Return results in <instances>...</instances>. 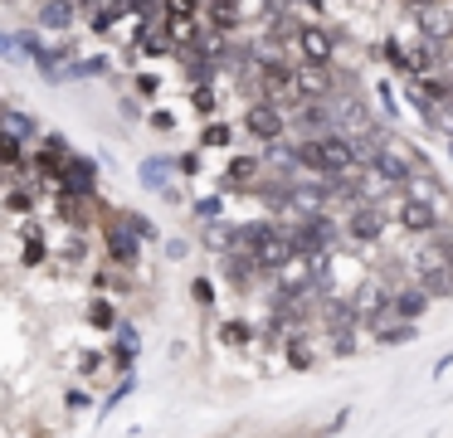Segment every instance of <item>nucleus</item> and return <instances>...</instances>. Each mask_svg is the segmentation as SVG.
<instances>
[{"label":"nucleus","instance_id":"f3484780","mask_svg":"<svg viewBox=\"0 0 453 438\" xmlns=\"http://www.w3.org/2000/svg\"><path fill=\"white\" fill-rule=\"evenodd\" d=\"M44 258H50V249H44V229H40V219H30L25 234H20V263L25 268H40Z\"/></svg>","mask_w":453,"mask_h":438},{"label":"nucleus","instance_id":"c85d7f7f","mask_svg":"<svg viewBox=\"0 0 453 438\" xmlns=\"http://www.w3.org/2000/svg\"><path fill=\"white\" fill-rule=\"evenodd\" d=\"M190 297H196L200 307H215V302H219V292H215V278H196V282H190Z\"/></svg>","mask_w":453,"mask_h":438},{"label":"nucleus","instance_id":"58836bf2","mask_svg":"<svg viewBox=\"0 0 453 438\" xmlns=\"http://www.w3.org/2000/svg\"><path fill=\"white\" fill-rule=\"evenodd\" d=\"M11 54H20V39H15V35H0V58H11Z\"/></svg>","mask_w":453,"mask_h":438},{"label":"nucleus","instance_id":"b1692460","mask_svg":"<svg viewBox=\"0 0 453 438\" xmlns=\"http://www.w3.org/2000/svg\"><path fill=\"white\" fill-rule=\"evenodd\" d=\"M161 10H166V19L171 25H180V19H200V0H161Z\"/></svg>","mask_w":453,"mask_h":438},{"label":"nucleus","instance_id":"9d476101","mask_svg":"<svg viewBox=\"0 0 453 438\" xmlns=\"http://www.w3.org/2000/svg\"><path fill=\"white\" fill-rule=\"evenodd\" d=\"M59 185H64V190H73V195H88V200H93V195H98V161H88V156H73V151H69Z\"/></svg>","mask_w":453,"mask_h":438},{"label":"nucleus","instance_id":"ea45409f","mask_svg":"<svg viewBox=\"0 0 453 438\" xmlns=\"http://www.w3.org/2000/svg\"><path fill=\"white\" fill-rule=\"evenodd\" d=\"M64 404H69V409H88V395H83V389H69V395H64Z\"/></svg>","mask_w":453,"mask_h":438},{"label":"nucleus","instance_id":"cd10ccee","mask_svg":"<svg viewBox=\"0 0 453 438\" xmlns=\"http://www.w3.org/2000/svg\"><path fill=\"white\" fill-rule=\"evenodd\" d=\"M190 107H196V112H205V117H215V88L210 83H196V93H190Z\"/></svg>","mask_w":453,"mask_h":438},{"label":"nucleus","instance_id":"20e7f679","mask_svg":"<svg viewBox=\"0 0 453 438\" xmlns=\"http://www.w3.org/2000/svg\"><path fill=\"white\" fill-rule=\"evenodd\" d=\"M103 249H108L112 268H137L142 263V234L132 229L127 219H112V224H103Z\"/></svg>","mask_w":453,"mask_h":438},{"label":"nucleus","instance_id":"aec40b11","mask_svg":"<svg viewBox=\"0 0 453 438\" xmlns=\"http://www.w3.org/2000/svg\"><path fill=\"white\" fill-rule=\"evenodd\" d=\"M215 336H219V346H234V350H249V346H254V327H249V321L244 317H229V321H219V331H215Z\"/></svg>","mask_w":453,"mask_h":438},{"label":"nucleus","instance_id":"473e14b6","mask_svg":"<svg viewBox=\"0 0 453 438\" xmlns=\"http://www.w3.org/2000/svg\"><path fill=\"white\" fill-rule=\"evenodd\" d=\"M176 171H180V181H190V175H200V151H186V156H176Z\"/></svg>","mask_w":453,"mask_h":438},{"label":"nucleus","instance_id":"a211bd4d","mask_svg":"<svg viewBox=\"0 0 453 438\" xmlns=\"http://www.w3.org/2000/svg\"><path fill=\"white\" fill-rule=\"evenodd\" d=\"M0 132H11V136H20V142H30V136H40V122H35L30 112H20V107L0 103Z\"/></svg>","mask_w":453,"mask_h":438},{"label":"nucleus","instance_id":"423d86ee","mask_svg":"<svg viewBox=\"0 0 453 438\" xmlns=\"http://www.w3.org/2000/svg\"><path fill=\"white\" fill-rule=\"evenodd\" d=\"M395 219H400V229H410V234H434V229L443 224V214L434 210L429 200H419V195L400 190V204H395Z\"/></svg>","mask_w":453,"mask_h":438},{"label":"nucleus","instance_id":"4468645a","mask_svg":"<svg viewBox=\"0 0 453 438\" xmlns=\"http://www.w3.org/2000/svg\"><path fill=\"white\" fill-rule=\"evenodd\" d=\"M283 360H288V370H312V365H317V341H312V331H293V336L283 341Z\"/></svg>","mask_w":453,"mask_h":438},{"label":"nucleus","instance_id":"a878e982","mask_svg":"<svg viewBox=\"0 0 453 438\" xmlns=\"http://www.w3.org/2000/svg\"><path fill=\"white\" fill-rule=\"evenodd\" d=\"M0 165H25V142L11 132H0Z\"/></svg>","mask_w":453,"mask_h":438},{"label":"nucleus","instance_id":"e433bc0d","mask_svg":"<svg viewBox=\"0 0 453 438\" xmlns=\"http://www.w3.org/2000/svg\"><path fill=\"white\" fill-rule=\"evenodd\" d=\"M375 93H380V103H385V112H390V117L400 112V107H395V88L390 83H375Z\"/></svg>","mask_w":453,"mask_h":438},{"label":"nucleus","instance_id":"1a4fd4ad","mask_svg":"<svg viewBox=\"0 0 453 438\" xmlns=\"http://www.w3.org/2000/svg\"><path fill=\"white\" fill-rule=\"evenodd\" d=\"M429 288H424L419 278H410V282H395V297H390V317H410V321H419L424 311H429Z\"/></svg>","mask_w":453,"mask_h":438},{"label":"nucleus","instance_id":"dca6fc26","mask_svg":"<svg viewBox=\"0 0 453 438\" xmlns=\"http://www.w3.org/2000/svg\"><path fill=\"white\" fill-rule=\"evenodd\" d=\"M371 336H375V346H404V341L419 336V321H410V317H390V321H380V327H375Z\"/></svg>","mask_w":453,"mask_h":438},{"label":"nucleus","instance_id":"2f4dec72","mask_svg":"<svg viewBox=\"0 0 453 438\" xmlns=\"http://www.w3.org/2000/svg\"><path fill=\"white\" fill-rule=\"evenodd\" d=\"M103 365H108V356H103V350H79V370H83V375H98Z\"/></svg>","mask_w":453,"mask_h":438},{"label":"nucleus","instance_id":"72a5a7b5","mask_svg":"<svg viewBox=\"0 0 453 438\" xmlns=\"http://www.w3.org/2000/svg\"><path fill=\"white\" fill-rule=\"evenodd\" d=\"M132 88H137V93H142V97H157V88H161V78H157V73H137V78H132Z\"/></svg>","mask_w":453,"mask_h":438},{"label":"nucleus","instance_id":"0eeeda50","mask_svg":"<svg viewBox=\"0 0 453 438\" xmlns=\"http://www.w3.org/2000/svg\"><path fill=\"white\" fill-rule=\"evenodd\" d=\"M297 58H307V64H336V35L326 25H297Z\"/></svg>","mask_w":453,"mask_h":438},{"label":"nucleus","instance_id":"5701e85b","mask_svg":"<svg viewBox=\"0 0 453 438\" xmlns=\"http://www.w3.org/2000/svg\"><path fill=\"white\" fill-rule=\"evenodd\" d=\"M83 317H88V327H93V331H118V311H112L103 297H93Z\"/></svg>","mask_w":453,"mask_h":438},{"label":"nucleus","instance_id":"6e6552de","mask_svg":"<svg viewBox=\"0 0 453 438\" xmlns=\"http://www.w3.org/2000/svg\"><path fill=\"white\" fill-rule=\"evenodd\" d=\"M365 171H375L380 181H390V185H404V181L414 175V161H410V156H404L395 142H385L380 151H375L371 161H365Z\"/></svg>","mask_w":453,"mask_h":438},{"label":"nucleus","instance_id":"2eb2a0df","mask_svg":"<svg viewBox=\"0 0 453 438\" xmlns=\"http://www.w3.org/2000/svg\"><path fill=\"white\" fill-rule=\"evenodd\" d=\"M171 171H176V156H147V161L137 165V181L147 185V190H166L171 185Z\"/></svg>","mask_w":453,"mask_h":438},{"label":"nucleus","instance_id":"7ed1b4c3","mask_svg":"<svg viewBox=\"0 0 453 438\" xmlns=\"http://www.w3.org/2000/svg\"><path fill=\"white\" fill-rule=\"evenodd\" d=\"M244 132L254 136L258 146L283 142V136H288V107H278L273 97H254L249 112H244Z\"/></svg>","mask_w":453,"mask_h":438},{"label":"nucleus","instance_id":"ddd939ff","mask_svg":"<svg viewBox=\"0 0 453 438\" xmlns=\"http://www.w3.org/2000/svg\"><path fill=\"white\" fill-rule=\"evenodd\" d=\"M73 19H79V0H44L40 5V29H50V35H69Z\"/></svg>","mask_w":453,"mask_h":438},{"label":"nucleus","instance_id":"f8f14e48","mask_svg":"<svg viewBox=\"0 0 453 438\" xmlns=\"http://www.w3.org/2000/svg\"><path fill=\"white\" fill-rule=\"evenodd\" d=\"M258 175H264V151L234 156V161H229V171H225V190H254Z\"/></svg>","mask_w":453,"mask_h":438},{"label":"nucleus","instance_id":"4be33fe9","mask_svg":"<svg viewBox=\"0 0 453 438\" xmlns=\"http://www.w3.org/2000/svg\"><path fill=\"white\" fill-rule=\"evenodd\" d=\"M229 142H234V127L229 122H205V132H200V151H225Z\"/></svg>","mask_w":453,"mask_h":438},{"label":"nucleus","instance_id":"9b49d317","mask_svg":"<svg viewBox=\"0 0 453 438\" xmlns=\"http://www.w3.org/2000/svg\"><path fill=\"white\" fill-rule=\"evenodd\" d=\"M404 190H410V195H419V200H429V204H434V210H439V214H449V210H453V195L443 190V185L434 181L429 171H424V165H414V175H410V181H404Z\"/></svg>","mask_w":453,"mask_h":438},{"label":"nucleus","instance_id":"6ab92c4d","mask_svg":"<svg viewBox=\"0 0 453 438\" xmlns=\"http://www.w3.org/2000/svg\"><path fill=\"white\" fill-rule=\"evenodd\" d=\"M108 73H112L108 54H88V58H79V64H64L59 83H73V78H108Z\"/></svg>","mask_w":453,"mask_h":438},{"label":"nucleus","instance_id":"7c9ffc66","mask_svg":"<svg viewBox=\"0 0 453 438\" xmlns=\"http://www.w3.org/2000/svg\"><path fill=\"white\" fill-rule=\"evenodd\" d=\"M122 219H127L132 229L142 234V243H157V239H161V234H157V224H151V219H142V214H122Z\"/></svg>","mask_w":453,"mask_h":438},{"label":"nucleus","instance_id":"393cba45","mask_svg":"<svg viewBox=\"0 0 453 438\" xmlns=\"http://www.w3.org/2000/svg\"><path fill=\"white\" fill-rule=\"evenodd\" d=\"M190 210H196L200 224H215V219H225V195H205V200H196Z\"/></svg>","mask_w":453,"mask_h":438},{"label":"nucleus","instance_id":"bb28decb","mask_svg":"<svg viewBox=\"0 0 453 438\" xmlns=\"http://www.w3.org/2000/svg\"><path fill=\"white\" fill-rule=\"evenodd\" d=\"M5 210H11V214H20V219H25V214H35V195L15 185V190H5Z\"/></svg>","mask_w":453,"mask_h":438},{"label":"nucleus","instance_id":"f704fd0d","mask_svg":"<svg viewBox=\"0 0 453 438\" xmlns=\"http://www.w3.org/2000/svg\"><path fill=\"white\" fill-rule=\"evenodd\" d=\"M166 258H176V263L190 258V243L186 239H166Z\"/></svg>","mask_w":453,"mask_h":438},{"label":"nucleus","instance_id":"39448f33","mask_svg":"<svg viewBox=\"0 0 453 438\" xmlns=\"http://www.w3.org/2000/svg\"><path fill=\"white\" fill-rule=\"evenodd\" d=\"M414 29L434 44H453V0H429L414 10Z\"/></svg>","mask_w":453,"mask_h":438},{"label":"nucleus","instance_id":"a19ab883","mask_svg":"<svg viewBox=\"0 0 453 438\" xmlns=\"http://www.w3.org/2000/svg\"><path fill=\"white\" fill-rule=\"evenodd\" d=\"M5 5H15V0H5Z\"/></svg>","mask_w":453,"mask_h":438},{"label":"nucleus","instance_id":"f257e3e1","mask_svg":"<svg viewBox=\"0 0 453 438\" xmlns=\"http://www.w3.org/2000/svg\"><path fill=\"white\" fill-rule=\"evenodd\" d=\"M297 165L312 175H342L356 165V142L351 132H317V136H297Z\"/></svg>","mask_w":453,"mask_h":438},{"label":"nucleus","instance_id":"4c0bfd02","mask_svg":"<svg viewBox=\"0 0 453 438\" xmlns=\"http://www.w3.org/2000/svg\"><path fill=\"white\" fill-rule=\"evenodd\" d=\"M44 146H54V151H73L69 136H64V132H44Z\"/></svg>","mask_w":453,"mask_h":438},{"label":"nucleus","instance_id":"c9c22d12","mask_svg":"<svg viewBox=\"0 0 453 438\" xmlns=\"http://www.w3.org/2000/svg\"><path fill=\"white\" fill-rule=\"evenodd\" d=\"M147 122L157 127V132H176V117H171V112H151Z\"/></svg>","mask_w":453,"mask_h":438},{"label":"nucleus","instance_id":"f03ea898","mask_svg":"<svg viewBox=\"0 0 453 438\" xmlns=\"http://www.w3.org/2000/svg\"><path fill=\"white\" fill-rule=\"evenodd\" d=\"M385 229H390V214H385L380 200L351 204V214H346V239H351V243H361V249H375V243L385 239Z\"/></svg>","mask_w":453,"mask_h":438},{"label":"nucleus","instance_id":"c756f323","mask_svg":"<svg viewBox=\"0 0 453 438\" xmlns=\"http://www.w3.org/2000/svg\"><path fill=\"white\" fill-rule=\"evenodd\" d=\"M132 389H137V380H132V375H122V385H118V389H112V395H108V399H103V414H112V409H118V404H122V399H127V395H132Z\"/></svg>","mask_w":453,"mask_h":438},{"label":"nucleus","instance_id":"412c9836","mask_svg":"<svg viewBox=\"0 0 453 438\" xmlns=\"http://www.w3.org/2000/svg\"><path fill=\"white\" fill-rule=\"evenodd\" d=\"M59 263L64 268H83V263H88V239H83V229H73V224L59 243Z\"/></svg>","mask_w":453,"mask_h":438}]
</instances>
